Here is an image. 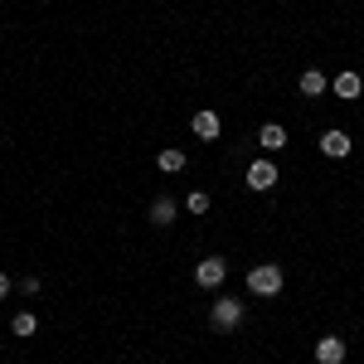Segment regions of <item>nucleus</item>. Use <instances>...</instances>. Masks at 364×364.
I'll return each mask as SVG.
<instances>
[{"instance_id": "f257e3e1", "label": "nucleus", "mask_w": 364, "mask_h": 364, "mask_svg": "<svg viewBox=\"0 0 364 364\" xmlns=\"http://www.w3.org/2000/svg\"><path fill=\"white\" fill-rule=\"evenodd\" d=\"M243 316H248V301H243V296H219V301L209 306V326H214L219 336H228V331L243 326Z\"/></svg>"}, {"instance_id": "f03ea898", "label": "nucleus", "mask_w": 364, "mask_h": 364, "mask_svg": "<svg viewBox=\"0 0 364 364\" xmlns=\"http://www.w3.org/2000/svg\"><path fill=\"white\" fill-rule=\"evenodd\" d=\"M282 282H287V277H282L277 262H257V267L248 272V291H252V296H277Z\"/></svg>"}, {"instance_id": "7ed1b4c3", "label": "nucleus", "mask_w": 364, "mask_h": 364, "mask_svg": "<svg viewBox=\"0 0 364 364\" xmlns=\"http://www.w3.org/2000/svg\"><path fill=\"white\" fill-rule=\"evenodd\" d=\"M224 277H228V262H224V257H204V262H195V282L204 287V291L224 287Z\"/></svg>"}, {"instance_id": "20e7f679", "label": "nucleus", "mask_w": 364, "mask_h": 364, "mask_svg": "<svg viewBox=\"0 0 364 364\" xmlns=\"http://www.w3.org/2000/svg\"><path fill=\"white\" fill-rule=\"evenodd\" d=\"M272 185H277V166H272V161H252V166H248V190L267 195Z\"/></svg>"}, {"instance_id": "39448f33", "label": "nucleus", "mask_w": 364, "mask_h": 364, "mask_svg": "<svg viewBox=\"0 0 364 364\" xmlns=\"http://www.w3.org/2000/svg\"><path fill=\"white\" fill-rule=\"evenodd\" d=\"M190 127H195L199 141H219V132H224V122H219V112H214V107L195 112V117H190Z\"/></svg>"}, {"instance_id": "423d86ee", "label": "nucleus", "mask_w": 364, "mask_h": 364, "mask_svg": "<svg viewBox=\"0 0 364 364\" xmlns=\"http://www.w3.org/2000/svg\"><path fill=\"white\" fill-rule=\"evenodd\" d=\"M345 355H350V350H345L340 336H321L316 340V364H345Z\"/></svg>"}, {"instance_id": "0eeeda50", "label": "nucleus", "mask_w": 364, "mask_h": 364, "mask_svg": "<svg viewBox=\"0 0 364 364\" xmlns=\"http://www.w3.org/2000/svg\"><path fill=\"white\" fill-rule=\"evenodd\" d=\"M331 87H336V97H345V102H355V97L364 92V78L355 73V68H345V73H336V83H331Z\"/></svg>"}, {"instance_id": "6e6552de", "label": "nucleus", "mask_w": 364, "mask_h": 364, "mask_svg": "<svg viewBox=\"0 0 364 364\" xmlns=\"http://www.w3.org/2000/svg\"><path fill=\"white\" fill-rule=\"evenodd\" d=\"M175 214H180V209H175V199H170V195L151 199V224H156V228H170V224H175Z\"/></svg>"}, {"instance_id": "1a4fd4ad", "label": "nucleus", "mask_w": 364, "mask_h": 364, "mask_svg": "<svg viewBox=\"0 0 364 364\" xmlns=\"http://www.w3.org/2000/svg\"><path fill=\"white\" fill-rule=\"evenodd\" d=\"M257 146H262L267 156H277L282 146H287V127H277V122H267V127L257 132Z\"/></svg>"}, {"instance_id": "9d476101", "label": "nucleus", "mask_w": 364, "mask_h": 364, "mask_svg": "<svg viewBox=\"0 0 364 364\" xmlns=\"http://www.w3.org/2000/svg\"><path fill=\"white\" fill-rule=\"evenodd\" d=\"M156 166L166 170V175H180V170L190 166V156H185V151H180V146H166V151H161V156H156Z\"/></svg>"}, {"instance_id": "9b49d317", "label": "nucleus", "mask_w": 364, "mask_h": 364, "mask_svg": "<svg viewBox=\"0 0 364 364\" xmlns=\"http://www.w3.org/2000/svg\"><path fill=\"white\" fill-rule=\"evenodd\" d=\"M321 151H326L331 161H345V156H350V136H345V132H326V136H321Z\"/></svg>"}, {"instance_id": "f8f14e48", "label": "nucleus", "mask_w": 364, "mask_h": 364, "mask_svg": "<svg viewBox=\"0 0 364 364\" xmlns=\"http://www.w3.org/2000/svg\"><path fill=\"white\" fill-rule=\"evenodd\" d=\"M301 92H306V97H321V92H326V73H321V68H306V73H301Z\"/></svg>"}, {"instance_id": "ddd939ff", "label": "nucleus", "mask_w": 364, "mask_h": 364, "mask_svg": "<svg viewBox=\"0 0 364 364\" xmlns=\"http://www.w3.org/2000/svg\"><path fill=\"white\" fill-rule=\"evenodd\" d=\"M10 331H15V336H34V331H39V321H34L29 311H15V321H10Z\"/></svg>"}, {"instance_id": "4468645a", "label": "nucleus", "mask_w": 364, "mask_h": 364, "mask_svg": "<svg viewBox=\"0 0 364 364\" xmlns=\"http://www.w3.org/2000/svg\"><path fill=\"white\" fill-rule=\"evenodd\" d=\"M185 209H190V214H209V195H204V190H195V195L185 199Z\"/></svg>"}, {"instance_id": "2eb2a0df", "label": "nucleus", "mask_w": 364, "mask_h": 364, "mask_svg": "<svg viewBox=\"0 0 364 364\" xmlns=\"http://www.w3.org/2000/svg\"><path fill=\"white\" fill-rule=\"evenodd\" d=\"M5 296H10V277L0 272V301H5Z\"/></svg>"}]
</instances>
